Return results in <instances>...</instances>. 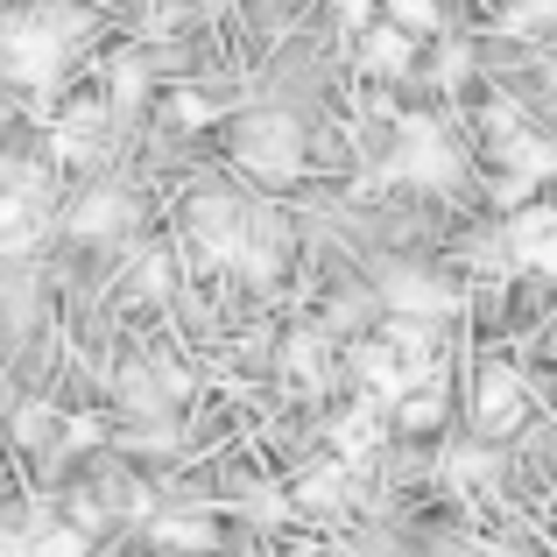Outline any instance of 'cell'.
<instances>
[{
  "label": "cell",
  "mask_w": 557,
  "mask_h": 557,
  "mask_svg": "<svg viewBox=\"0 0 557 557\" xmlns=\"http://www.w3.org/2000/svg\"><path fill=\"white\" fill-rule=\"evenodd\" d=\"M233 149H240V163L255 170V177H275V184H289L304 170V135H297L289 113H247Z\"/></svg>",
  "instance_id": "cell-1"
},
{
  "label": "cell",
  "mask_w": 557,
  "mask_h": 557,
  "mask_svg": "<svg viewBox=\"0 0 557 557\" xmlns=\"http://www.w3.org/2000/svg\"><path fill=\"white\" fill-rule=\"evenodd\" d=\"M381 297H388L395 311H417V318L445 311V283H431V275H417V269H388L381 275Z\"/></svg>",
  "instance_id": "cell-3"
},
{
  "label": "cell",
  "mask_w": 557,
  "mask_h": 557,
  "mask_svg": "<svg viewBox=\"0 0 557 557\" xmlns=\"http://www.w3.org/2000/svg\"><path fill=\"white\" fill-rule=\"evenodd\" d=\"M403 64H409V42L395 36V28H388V36H374V42H368V71H403Z\"/></svg>",
  "instance_id": "cell-6"
},
{
  "label": "cell",
  "mask_w": 557,
  "mask_h": 557,
  "mask_svg": "<svg viewBox=\"0 0 557 557\" xmlns=\"http://www.w3.org/2000/svg\"><path fill=\"white\" fill-rule=\"evenodd\" d=\"M522 417V381L508 374V368H487L480 374V431H508V423Z\"/></svg>",
  "instance_id": "cell-2"
},
{
  "label": "cell",
  "mask_w": 557,
  "mask_h": 557,
  "mask_svg": "<svg viewBox=\"0 0 557 557\" xmlns=\"http://www.w3.org/2000/svg\"><path fill=\"white\" fill-rule=\"evenodd\" d=\"M127 219V198L121 190H92V198H85V212H78V233H113Z\"/></svg>",
  "instance_id": "cell-5"
},
{
  "label": "cell",
  "mask_w": 557,
  "mask_h": 557,
  "mask_svg": "<svg viewBox=\"0 0 557 557\" xmlns=\"http://www.w3.org/2000/svg\"><path fill=\"white\" fill-rule=\"evenodd\" d=\"M544 226H550V212H536V205H530L522 219H508V247H516L530 269H544V261H550V255H544Z\"/></svg>",
  "instance_id": "cell-4"
}]
</instances>
